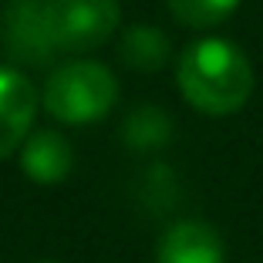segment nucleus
Returning <instances> with one entry per match:
<instances>
[{
    "label": "nucleus",
    "instance_id": "3",
    "mask_svg": "<svg viewBox=\"0 0 263 263\" xmlns=\"http://www.w3.org/2000/svg\"><path fill=\"white\" fill-rule=\"evenodd\" d=\"M47 31L58 54H88L118 31V0H44Z\"/></svg>",
    "mask_w": 263,
    "mask_h": 263
},
{
    "label": "nucleus",
    "instance_id": "6",
    "mask_svg": "<svg viewBox=\"0 0 263 263\" xmlns=\"http://www.w3.org/2000/svg\"><path fill=\"white\" fill-rule=\"evenodd\" d=\"M21 169L37 186H58L74 169V148L54 128H31V135L21 142Z\"/></svg>",
    "mask_w": 263,
    "mask_h": 263
},
{
    "label": "nucleus",
    "instance_id": "7",
    "mask_svg": "<svg viewBox=\"0 0 263 263\" xmlns=\"http://www.w3.org/2000/svg\"><path fill=\"white\" fill-rule=\"evenodd\" d=\"M226 250L219 233L206 223L182 219L162 233L155 247V263H223Z\"/></svg>",
    "mask_w": 263,
    "mask_h": 263
},
{
    "label": "nucleus",
    "instance_id": "8",
    "mask_svg": "<svg viewBox=\"0 0 263 263\" xmlns=\"http://www.w3.org/2000/svg\"><path fill=\"white\" fill-rule=\"evenodd\" d=\"M172 54V44L159 27H148V24H135L122 34L118 41V58H122L125 68L142 71V74H152L159 71Z\"/></svg>",
    "mask_w": 263,
    "mask_h": 263
},
{
    "label": "nucleus",
    "instance_id": "2",
    "mask_svg": "<svg viewBox=\"0 0 263 263\" xmlns=\"http://www.w3.org/2000/svg\"><path fill=\"white\" fill-rule=\"evenodd\" d=\"M118 101V78L98 61H68L51 71L41 105L61 125L101 122Z\"/></svg>",
    "mask_w": 263,
    "mask_h": 263
},
{
    "label": "nucleus",
    "instance_id": "10",
    "mask_svg": "<svg viewBox=\"0 0 263 263\" xmlns=\"http://www.w3.org/2000/svg\"><path fill=\"white\" fill-rule=\"evenodd\" d=\"M37 263H61V260H37Z\"/></svg>",
    "mask_w": 263,
    "mask_h": 263
},
{
    "label": "nucleus",
    "instance_id": "5",
    "mask_svg": "<svg viewBox=\"0 0 263 263\" xmlns=\"http://www.w3.org/2000/svg\"><path fill=\"white\" fill-rule=\"evenodd\" d=\"M37 91L17 68L0 64V162L21 148L37 115Z\"/></svg>",
    "mask_w": 263,
    "mask_h": 263
},
{
    "label": "nucleus",
    "instance_id": "9",
    "mask_svg": "<svg viewBox=\"0 0 263 263\" xmlns=\"http://www.w3.org/2000/svg\"><path fill=\"white\" fill-rule=\"evenodd\" d=\"M236 7H240V0H169L172 17L189 31H209L223 24Z\"/></svg>",
    "mask_w": 263,
    "mask_h": 263
},
{
    "label": "nucleus",
    "instance_id": "4",
    "mask_svg": "<svg viewBox=\"0 0 263 263\" xmlns=\"http://www.w3.org/2000/svg\"><path fill=\"white\" fill-rule=\"evenodd\" d=\"M4 47L14 61L34 68H44L58 54L47 31L44 0H10L4 7Z\"/></svg>",
    "mask_w": 263,
    "mask_h": 263
},
{
    "label": "nucleus",
    "instance_id": "1",
    "mask_svg": "<svg viewBox=\"0 0 263 263\" xmlns=\"http://www.w3.org/2000/svg\"><path fill=\"white\" fill-rule=\"evenodd\" d=\"M176 85L202 115H233L253 95V64L233 41L202 37L179 54Z\"/></svg>",
    "mask_w": 263,
    "mask_h": 263
}]
</instances>
